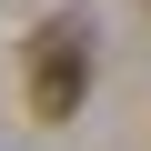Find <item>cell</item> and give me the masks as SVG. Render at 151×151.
<instances>
[{"label":"cell","instance_id":"6da1fadb","mask_svg":"<svg viewBox=\"0 0 151 151\" xmlns=\"http://www.w3.org/2000/svg\"><path fill=\"white\" fill-rule=\"evenodd\" d=\"M81 101H91V30H81V20H50V30L30 40V111L60 131Z\"/></svg>","mask_w":151,"mask_h":151}]
</instances>
